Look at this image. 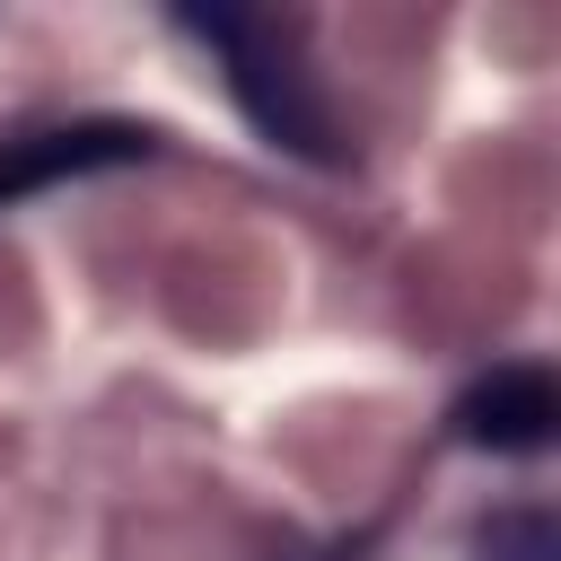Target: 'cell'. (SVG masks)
<instances>
[{
	"mask_svg": "<svg viewBox=\"0 0 561 561\" xmlns=\"http://www.w3.org/2000/svg\"><path fill=\"white\" fill-rule=\"evenodd\" d=\"M149 149H158V131H140V123H70V131L9 140V149H0V210L26 202V193H44V184H61V175L131 167V158H149Z\"/></svg>",
	"mask_w": 561,
	"mask_h": 561,
	"instance_id": "cell-3",
	"label": "cell"
},
{
	"mask_svg": "<svg viewBox=\"0 0 561 561\" xmlns=\"http://www.w3.org/2000/svg\"><path fill=\"white\" fill-rule=\"evenodd\" d=\"M447 430L465 447H482V456H535L561 430V377L543 359H508V368H491V377H473L456 394Z\"/></svg>",
	"mask_w": 561,
	"mask_h": 561,
	"instance_id": "cell-2",
	"label": "cell"
},
{
	"mask_svg": "<svg viewBox=\"0 0 561 561\" xmlns=\"http://www.w3.org/2000/svg\"><path fill=\"white\" fill-rule=\"evenodd\" d=\"M175 26H184V35H202V44L228 61V88H237V105L254 114V131H263L272 149H298V158H316V167H333V158H342V149H333V114H324L316 79L298 70V53H289V26H280V18L184 9Z\"/></svg>",
	"mask_w": 561,
	"mask_h": 561,
	"instance_id": "cell-1",
	"label": "cell"
},
{
	"mask_svg": "<svg viewBox=\"0 0 561 561\" xmlns=\"http://www.w3.org/2000/svg\"><path fill=\"white\" fill-rule=\"evenodd\" d=\"M482 561H561V526L543 508H500L482 535H473Z\"/></svg>",
	"mask_w": 561,
	"mask_h": 561,
	"instance_id": "cell-4",
	"label": "cell"
}]
</instances>
